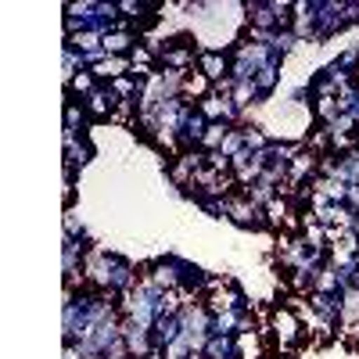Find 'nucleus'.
Here are the masks:
<instances>
[{
    "instance_id": "nucleus-1",
    "label": "nucleus",
    "mask_w": 359,
    "mask_h": 359,
    "mask_svg": "<svg viewBox=\"0 0 359 359\" xmlns=\"http://www.w3.org/2000/svg\"><path fill=\"white\" fill-rule=\"evenodd\" d=\"M309 18H313V43H327L338 33H345V0H306Z\"/></svg>"
},
{
    "instance_id": "nucleus-2",
    "label": "nucleus",
    "mask_w": 359,
    "mask_h": 359,
    "mask_svg": "<svg viewBox=\"0 0 359 359\" xmlns=\"http://www.w3.org/2000/svg\"><path fill=\"white\" fill-rule=\"evenodd\" d=\"M269 334H273V341L284 355H291L306 338V323H302V316H298V309L294 306H277L273 313H269Z\"/></svg>"
},
{
    "instance_id": "nucleus-3",
    "label": "nucleus",
    "mask_w": 359,
    "mask_h": 359,
    "mask_svg": "<svg viewBox=\"0 0 359 359\" xmlns=\"http://www.w3.org/2000/svg\"><path fill=\"white\" fill-rule=\"evenodd\" d=\"M180 320H184V338L194 345V352H201L205 341L212 338V309L201 298H187L184 309H180Z\"/></svg>"
},
{
    "instance_id": "nucleus-4",
    "label": "nucleus",
    "mask_w": 359,
    "mask_h": 359,
    "mask_svg": "<svg viewBox=\"0 0 359 359\" xmlns=\"http://www.w3.org/2000/svg\"><path fill=\"white\" fill-rule=\"evenodd\" d=\"M226 219L237 223L241 230H262V226H266V212H262V208H259L245 191H237V194L226 198Z\"/></svg>"
},
{
    "instance_id": "nucleus-5",
    "label": "nucleus",
    "mask_w": 359,
    "mask_h": 359,
    "mask_svg": "<svg viewBox=\"0 0 359 359\" xmlns=\"http://www.w3.org/2000/svg\"><path fill=\"white\" fill-rule=\"evenodd\" d=\"M198 72L208 79V83H223V79H230V50H208V47H201V54H198Z\"/></svg>"
},
{
    "instance_id": "nucleus-6",
    "label": "nucleus",
    "mask_w": 359,
    "mask_h": 359,
    "mask_svg": "<svg viewBox=\"0 0 359 359\" xmlns=\"http://www.w3.org/2000/svg\"><path fill=\"white\" fill-rule=\"evenodd\" d=\"M309 302V313L320 316L327 327H338L341 323V294H320V291H309L306 294Z\"/></svg>"
},
{
    "instance_id": "nucleus-7",
    "label": "nucleus",
    "mask_w": 359,
    "mask_h": 359,
    "mask_svg": "<svg viewBox=\"0 0 359 359\" xmlns=\"http://www.w3.org/2000/svg\"><path fill=\"white\" fill-rule=\"evenodd\" d=\"M83 108H86V115L90 118H111L115 115V108H118V97L111 94V86L108 83H101L94 94H90L86 101H83Z\"/></svg>"
},
{
    "instance_id": "nucleus-8",
    "label": "nucleus",
    "mask_w": 359,
    "mask_h": 359,
    "mask_svg": "<svg viewBox=\"0 0 359 359\" xmlns=\"http://www.w3.org/2000/svg\"><path fill=\"white\" fill-rule=\"evenodd\" d=\"M62 158L72 169H83L90 158H94V147L86 144V137H62Z\"/></svg>"
},
{
    "instance_id": "nucleus-9",
    "label": "nucleus",
    "mask_w": 359,
    "mask_h": 359,
    "mask_svg": "<svg viewBox=\"0 0 359 359\" xmlns=\"http://www.w3.org/2000/svg\"><path fill=\"white\" fill-rule=\"evenodd\" d=\"M137 43H140V36L130 33V29H111V33H104V50H108V57H130Z\"/></svg>"
},
{
    "instance_id": "nucleus-10",
    "label": "nucleus",
    "mask_w": 359,
    "mask_h": 359,
    "mask_svg": "<svg viewBox=\"0 0 359 359\" xmlns=\"http://www.w3.org/2000/svg\"><path fill=\"white\" fill-rule=\"evenodd\" d=\"M86 108L83 101H72L65 97V115H62V137H83V126H86Z\"/></svg>"
},
{
    "instance_id": "nucleus-11",
    "label": "nucleus",
    "mask_w": 359,
    "mask_h": 359,
    "mask_svg": "<svg viewBox=\"0 0 359 359\" xmlns=\"http://www.w3.org/2000/svg\"><path fill=\"white\" fill-rule=\"evenodd\" d=\"M151 334H155V345L158 348H169L180 334H184V320H180V313L176 316H158L155 327H151Z\"/></svg>"
},
{
    "instance_id": "nucleus-12",
    "label": "nucleus",
    "mask_w": 359,
    "mask_h": 359,
    "mask_svg": "<svg viewBox=\"0 0 359 359\" xmlns=\"http://www.w3.org/2000/svg\"><path fill=\"white\" fill-rule=\"evenodd\" d=\"M201 359H237V338L233 334H212L201 348Z\"/></svg>"
},
{
    "instance_id": "nucleus-13",
    "label": "nucleus",
    "mask_w": 359,
    "mask_h": 359,
    "mask_svg": "<svg viewBox=\"0 0 359 359\" xmlns=\"http://www.w3.org/2000/svg\"><path fill=\"white\" fill-rule=\"evenodd\" d=\"M208 94H212V83H208L198 69H191V72L184 76V90H180V97H187L191 104H198V101H205Z\"/></svg>"
},
{
    "instance_id": "nucleus-14",
    "label": "nucleus",
    "mask_w": 359,
    "mask_h": 359,
    "mask_svg": "<svg viewBox=\"0 0 359 359\" xmlns=\"http://www.w3.org/2000/svg\"><path fill=\"white\" fill-rule=\"evenodd\" d=\"M248 313V309H245ZM241 309H226V313H212V334H241V320H245Z\"/></svg>"
},
{
    "instance_id": "nucleus-15",
    "label": "nucleus",
    "mask_w": 359,
    "mask_h": 359,
    "mask_svg": "<svg viewBox=\"0 0 359 359\" xmlns=\"http://www.w3.org/2000/svg\"><path fill=\"white\" fill-rule=\"evenodd\" d=\"M313 291H320V294H338V291H341V287H338V266H334V262L320 266L316 273H313Z\"/></svg>"
},
{
    "instance_id": "nucleus-16",
    "label": "nucleus",
    "mask_w": 359,
    "mask_h": 359,
    "mask_svg": "<svg viewBox=\"0 0 359 359\" xmlns=\"http://www.w3.org/2000/svg\"><path fill=\"white\" fill-rule=\"evenodd\" d=\"M230 130H233L230 123H208V130H205V137H201V151H205V155H216Z\"/></svg>"
},
{
    "instance_id": "nucleus-17",
    "label": "nucleus",
    "mask_w": 359,
    "mask_h": 359,
    "mask_svg": "<svg viewBox=\"0 0 359 359\" xmlns=\"http://www.w3.org/2000/svg\"><path fill=\"white\" fill-rule=\"evenodd\" d=\"M65 47H72L79 54H97V50H104V36L101 33H76V36H65Z\"/></svg>"
},
{
    "instance_id": "nucleus-18",
    "label": "nucleus",
    "mask_w": 359,
    "mask_h": 359,
    "mask_svg": "<svg viewBox=\"0 0 359 359\" xmlns=\"http://www.w3.org/2000/svg\"><path fill=\"white\" fill-rule=\"evenodd\" d=\"M338 294H341V327H355L359 323V291L345 287Z\"/></svg>"
},
{
    "instance_id": "nucleus-19",
    "label": "nucleus",
    "mask_w": 359,
    "mask_h": 359,
    "mask_svg": "<svg viewBox=\"0 0 359 359\" xmlns=\"http://www.w3.org/2000/svg\"><path fill=\"white\" fill-rule=\"evenodd\" d=\"M245 194H248V198H252V201H255L259 208H266L269 201H273V198L280 194V187H277V184H269V180L262 176V180H255L252 187H245Z\"/></svg>"
},
{
    "instance_id": "nucleus-20",
    "label": "nucleus",
    "mask_w": 359,
    "mask_h": 359,
    "mask_svg": "<svg viewBox=\"0 0 359 359\" xmlns=\"http://www.w3.org/2000/svg\"><path fill=\"white\" fill-rule=\"evenodd\" d=\"M277 83H280V69H277V65H266V69L255 76V90H259V97L266 101V97L277 90Z\"/></svg>"
},
{
    "instance_id": "nucleus-21",
    "label": "nucleus",
    "mask_w": 359,
    "mask_h": 359,
    "mask_svg": "<svg viewBox=\"0 0 359 359\" xmlns=\"http://www.w3.org/2000/svg\"><path fill=\"white\" fill-rule=\"evenodd\" d=\"M298 43H302V40L294 36V29H277V33L269 36V47H273V50H277L280 57H287V54H291V50H294Z\"/></svg>"
},
{
    "instance_id": "nucleus-22",
    "label": "nucleus",
    "mask_w": 359,
    "mask_h": 359,
    "mask_svg": "<svg viewBox=\"0 0 359 359\" xmlns=\"http://www.w3.org/2000/svg\"><path fill=\"white\" fill-rule=\"evenodd\" d=\"M237 151H245V130H241V126H233V130L226 133L223 147H219V155H223V158H233Z\"/></svg>"
},
{
    "instance_id": "nucleus-23",
    "label": "nucleus",
    "mask_w": 359,
    "mask_h": 359,
    "mask_svg": "<svg viewBox=\"0 0 359 359\" xmlns=\"http://www.w3.org/2000/svg\"><path fill=\"white\" fill-rule=\"evenodd\" d=\"M241 130H245V147H248V151H266V147H269V137L259 126H241Z\"/></svg>"
},
{
    "instance_id": "nucleus-24",
    "label": "nucleus",
    "mask_w": 359,
    "mask_h": 359,
    "mask_svg": "<svg viewBox=\"0 0 359 359\" xmlns=\"http://www.w3.org/2000/svg\"><path fill=\"white\" fill-rule=\"evenodd\" d=\"M65 359H90V355L83 352L79 341H65Z\"/></svg>"
},
{
    "instance_id": "nucleus-25",
    "label": "nucleus",
    "mask_w": 359,
    "mask_h": 359,
    "mask_svg": "<svg viewBox=\"0 0 359 359\" xmlns=\"http://www.w3.org/2000/svg\"><path fill=\"white\" fill-rule=\"evenodd\" d=\"M345 205L352 208V212H359V184H355V187H348V198H345Z\"/></svg>"
}]
</instances>
